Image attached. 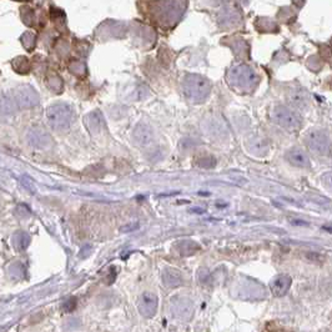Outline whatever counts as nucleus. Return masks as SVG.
Listing matches in <instances>:
<instances>
[{
	"instance_id": "1",
	"label": "nucleus",
	"mask_w": 332,
	"mask_h": 332,
	"mask_svg": "<svg viewBox=\"0 0 332 332\" xmlns=\"http://www.w3.org/2000/svg\"><path fill=\"white\" fill-rule=\"evenodd\" d=\"M227 83L230 86L241 93H249L254 90L259 83L256 73L246 64H239L232 66L227 73Z\"/></svg>"
},
{
	"instance_id": "2",
	"label": "nucleus",
	"mask_w": 332,
	"mask_h": 332,
	"mask_svg": "<svg viewBox=\"0 0 332 332\" xmlns=\"http://www.w3.org/2000/svg\"><path fill=\"white\" fill-rule=\"evenodd\" d=\"M183 91L191 103H203L210 95L211 84L208 79L199 74H188L183 80Z\"/></svg>"
},
{
	"instance_id": "3",
	"label": "nucleus",
	"mask_w": 332,
	"mask_h": 332,
	"mask_svg": "<svg viewBox=\"0 0 332 332\" xmlns=\"http://www.w3.org/2000/svg\"><path fill=\"white\" fill-rule=\"evenodd\" d=\"M152 14L162 25H173L181 18L185 9L184 0H157L154 3Z\"/></svg>"
},
{
	"instance_id": "4",
	"label": "nucleus",
	"mask_w": 332,
	"mask_h": 332,
	"mask_svg": "<svg viewBox=\"0 0 332 332\" xmlns=\"http://www.w3.org/2000/svg\"><path fill=\"white\" fill-rule=\"evenodd\" d=\"M74 119V109L69 104L58 103L47 109V120L54 130H65Z\"/></svg>"
},
{
	"instance_id": "5",
	"label": "nucleus",
	"mask_w": 332,
	"mask_h": 332,
	"mask_svg": "<svg viewBox=\"0 0 332 332\" xmlns=\"http://www.w3.org/2000/svg\"><path fill=\"white\" fill-rule=\"evenodd\" d=\"M271 120L277 124L278 126L283 127L290 131H296L301 127V117L300 115L296 114L292 109L287 108L285 105H276L272 108L271 112H270Z\"/></svg>"
},
{
	"instance_id": "6",
	"label": "nucleus",
	"mask_w": 332,
	"mask_h": 332,
	"mask_svg": "<svg viewBox=\"0 0 332 332\" xmlns=\"http://www.w3.org/2000/svg\"><path fill=\"white\" fill-rule=\"evenodd\" d=\"M305 142L312 151L317 152V154L320 155H327V156H330V137L323 131H320V130H311V131H308L307 134H306Z\"/></svg>"
},
{
	"instance_id": "7",
	"label": "nucleus",
	"mask_w": 332,
	"mask_h": 332,
	"mask_svg": "<svg viewBox=\"0 0 332 332\" xmlns=\"http://www.w3.org/2000/svg\"><path fill=\"white\" fill-rule=\"evenodd\" d=\"M13 98H14L18 108L20 109L34 108L40 103L39 94L30 85H22L15 89Z\"/></svg>"
},
{
	"instance_id": "8",
	"label": "nucleus",
	"mask_w": 332,
	"mask_h": 332,
	"mask_svg": "<svg viewBox=\"0 0 332 332\" xmlns=\"http://www.w3.org/2000/svg\"><path fill=\"white\" fill-rule=\"evenodd\" d=\"M154 130L149 124L140 122L132 131V140L140 147H149L154 142Z\"/></svg>"
},
{
	"instance_id": "9",
	"label": "nucleus",
	"mask_w": 332,
	"mask_h": 332,
	"mask_svg": "<svg viewBox=\"0 0 332 332\" xmlns=\"http://www.w3.org/2000/svg\"><path fill=\"white\" fill-rule=\"evenodd\" d=\"M137 307L144 317H152L157 311V296L152 292H144L140 296Z\"/></svg>"
},
{
	"instance_id": "10",
	"label": "nucleus",
	"mask_w": 332,
	"mask_h": 332,
	"mask_svg": "<svg viewBox=\"0 0 332 332\" xmlns=\"http://www.w3.org/2000/svg\"><path fill=\"white\" fill-rule=\"evenodd\" d=\"M28 141L32 146L34 147H39V149H43V147H47L52 144V139H50L49 134L45 131L44 129L39 126H34L28 131Z\"/></svg>"
},
{
	"instance_id": "11",
	"label": "nucleus",
	"mask_w": 332,
	"mask_h": 332,
	"mask_svg": "<svg viewBox=\"0 0 332 332\" xmlns=\"http://www.w3.org/2000/svg\"><path fill=\"white\" fill-rule=\"evenodd\" d=\"M286 160L296 168H310V157L301 147H292L286 152Z\"/></svg>"
},
{
	"instance_id": "12",
	"label": "nucleus",
	"mask_w": 332,
	"mask_h": 332,
	"mask_svg": "<svg viewBox=\"0 0 332 332\" xmlns=\"http://www.w3.org/2000/svg\"><path fill=\"white\" fill-rule=\"evenodd\" d=\"M291 282H292V280H291L290 276H287V275H278L270 282V290H271L272 295L276 296V297H281V296L286 295V292L290 290Z\"/></svg>"
},
{
	"instance_id": "13",
	"label": "nucleus",
	"mask_w": 332,
	"mask_h": 332,
	"mask_svg": "<svg viewBox=\"0 0 332 332\" xmlns=\"http://www.w3.org/2000/svg\"><path fill=\"white\" fill-rule=\"evenodd\" d=\"M84 122H85L86 129H88L91 134H99V132L103 130L104 124H105L103 115L98 110L89 112V114L84 117Z\"/></svg>"
},
{
	"instance_id": "14",
	"label": "nucleus",
	"mask_w": 332,
	"mask_h": 332,
	"mask_svg": "<svg viewBox=\"0 0 332 332\" xmlns=\"http://www.w3.org/2000/svg\"><path fill=\"white\" fill-rule=\"evenodd\" d=\"M247 150L255 156H265L270 151V144L264 137H252L247 141Z\"/></svg>"
},
{
	"instance_id": "15",
	"label": "nucleus",
	"mask_w": 332,
	"mask_h": 332,
	"mask_svg": "<svg viewBox=\"0 0 332 332\" xmlns=\"http://www.w3.org/2000/svg\"><path fill=\"white\" fill-rule=\"evenodd\" d=\"M174 306V312L178 317L181 320H189L194 313V306L193 302L188 298H179L173 302Z\"/></svg>"
},
{
	"instance_id": "16",
	"label": "nucleus",
	"mask_w": 332,
	"mask_h": 332,
	"mask_svg": "<svg viewBox=\"0 0 332 332\" xmlns=\"http://www.w3.org/2000/svg\"><path fill=\"white\" fill-rule=\"evenodd\" d=\"M162 282H164L166 287L175 288L183 285L184 278L179 270L171 269V267H165L164 271H162Z\"/></svg>"
},
{
	"instance_id": "17",
	"label": "nucleus",
	"mask_w": 332,
	"mask_h": 332,
	"mask_svg": "<svg viewBox=\"0 0 332 332\" xmlns=\"http://www.w3.org/2000/svg\"><path fill=\"white\" fill-rule=\"evenodd\" d=\"M287 100L293 108L296 109H305L308 105V94L306 93L302 89H293L290 91V94L287 95Z\"/></svg>"
},
{
	"instance_id": "18",
	"label": "nucleus",
	"mask_w": 332,
	"mask_h": 332,
	"mask_svg": "<svg viewBox=\"0 0 332 332\" xmlns=\"http://www.w3.org/2000/svg\"><path fill=\"white\" fill-rule=\"evenodd\" d=\"M18 110V105L14 98L8 94H0V117H8L14 115Z\"/></svg>"
},
{
	"instance_id": "19",
	"label": "nucleus",
	"mask_w": 332,
	"mask_h": 332,
	"mask_svg": "<svg viewBox=\"0 0 332 332\" xmlns=\"http://www.w3.org/2000/svg\"><path fill=\"white\" fill-rule=\"evenodd\" d=\"M30 244V236L24 231H18L13 236V245L18 251H24Z\"/></svg>"
},
{
	"instance_id": "20",
	"label": "nucleus",
	"mask_w": 332,
	"mask_h": 332,
	"mask_svg": "<svg viewBox=\"0 0 332 332\" xmlns=\"http://www.w3.org/2000/svg\"><path fill=\"white\" fill-rule=\"evenodd\" d=\"M176 247H178L179 252H180V255H183V256H190V255L195 254L196 251L200 250V246L194 241L178 242V246Z\"/></svg>"
},
{
	"instance_id": "21",
	"label": "nucleus",
	"mask_w": 332,
	"mask_h": 332,
	"mask_svg": "<svg viewBox=\"0 0 332 332\" xmlns=\"http://www.w3.org/2000/svg\"><path fill=\"white\" fill-rule=\"evenodd\" d=\"M13 68L19 73H27L29 70V63L25 58H18L13 61Z\"/></svg>"
},
{
	"instance_id": "22",
	"label": "nucleus",
	"mask_w": 332,
	"mask_h": 332,
	"mask_svg": "<svg viewBox=\"0 0 332 332\" xmlns=\"http://www.w3.org/2000/svg\"><path fill=\"white\" fill-rule=\"evenodd\" d=\"M198 165L201 166V168H205V169L213 168V166H215V159H214L213 156L201 157V159L198 160Z\"/></svg>"
},
{
	"instance_id": "23",
	"label": "nucleus",
	"mask_w": 332,
	"mask_h": 332,
	"mask_svg": "<svg viewBox=\"0 0 332 332\" xmlns=\"http://www.w3.org/2000/svg\"><path fill=\"white\" fill-rule=\"evenodd\" d=\"M49 88L52 89V90L56 91V93H59V91L61 90V88H63V83H61V79H59L58 76H54V78L50 79Z\"/></svg>"
},
{
	"instance_id": "24",
	"label": "nucleus",
	"mask_w": 332,
	"mask_h": 332,
	"mask_svg": "<svg viewBox=\"0 0 332 332\" xmlns=\"http://www.w3.org/2000/svg\"><path fill=\"white\" fill-rule=\"evenodd\" d=\"M70 70L73 71V73L80 75V74H84V71H85V66H84L81 63H74L73 65L70 66Z\"/></svg>"
},
{
	"instance_id": "25",
	"label": "nucleus",
	"mask_w": 332,
	"mask_h": 332,
	"mask_svg": "<svg viewBox=\"0 0 332 332\" xmlns=\"http://www.w3.org/2000/svg\"><path fill=\"white\" fill-rule=\"evenodd\" d=\"M75 306H76V300L75 298H70V300H68L65 303H64V310H65L66 312H70V311H73L74 308H75Z\"/></svg>"
},
{
	"instance_id": "26",
	"label": "nucleus",
	"mask_w": 332,
	"mask_h": 332,
	"mask_svg": "<svg viewBox=\"0 0 332 332\" xmlns=\"http://www.w3.org/2000/svg\"><path fill=\"white\" fill-rule=\"evenodd\" d=\"M291 222H292V225H298V226H303V225H305V226H307V222H305V221L291 220Z\"/></svg>"
},
{
	"instance_id": "27",
	"label": "nucleus",
	"mask_w": 332,
	"mask_h": 332,
	"mask_svg": "<svg viewBox=\"0 0 332 332\" xmlns=\"http://www.w3.org/2000/svg\"><path fill=\"white\" fill-rule=\"evenodd\" d=\"M136 227H137V225H135V226H130V227H122L121 231L126 232V231H129V230H134V229H136Z\"/></svg>"
}]
</instances>
